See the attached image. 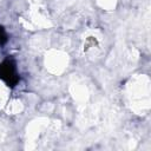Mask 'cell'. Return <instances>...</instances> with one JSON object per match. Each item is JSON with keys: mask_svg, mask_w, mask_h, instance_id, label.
<instances>
[{"mask_svg": "<svg viewBox=\"0 0 151 151\" xmlns=\"http://www.w3.org/2000/svg\"><path fill=\"white\" fill-rule=\"evenodd\" d=\"M0 76H1V78H4V80H6L11 85H14L19 79L15 65L9 60L5 61L0 66Z\"/></svg>", "mask_w": 151, "mask_h": 151, "instance_id": "cell-1", "label": "cell"}]
</instances>
